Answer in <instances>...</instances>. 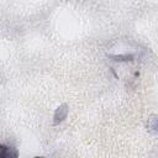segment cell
Here are the masks:
<instances>
[{"label": "cell", "mask_w": 158, "mask_h": 158, "mask_svg": "<svg viewBox=\"0 0 158 158\" xmlns=\"http://www.w3.org/2000/svg\"><path fill=\"white\" fill-rule=\"evenodd\" d=\"M67 114H68V109L65 105H62L59 106L56 112H54V123H58L60 121H63L65 117H67Z\"/></svg>", "instance_id": "1"}, {"label": "cell", "mask_w": 158, "mask_h": 158, "mask_svg": "<svg viewBox=\"0 0 158 158\" xmlns=\"http://www.w3.org/2000/svg\"><path fill=\"white\" fill-rule=\"evenodd\" d=\"M17 153L12 151V148H7L5 146L0 144V158H7V157H16Z\"/></svg>", "instance_id": "2"}, {"label": "cell", "mask_w": 158, "mask_h": 158, "mask_svg": "<svg viewBox=\"0 0 158 158\" xmlns=\"http://www.w3.org/2000/svg\"><path fill=\"white\" fill-rule=\"evenodd\" d=\"M115 60H132V56H114Z\"/></svg>", "instance_id": "3"}]
</instances>
